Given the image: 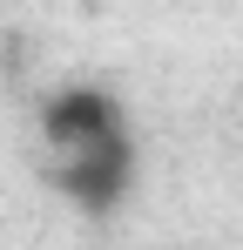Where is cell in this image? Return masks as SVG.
Here are the masks:
<instances>
[{
    "mask_svg": "<svg viewBox=\"0 0 243 250\" xmlns=\"http://www.w3.org/2000/svg\"><path fill=\"white\" fill-rule=\"evenodd\" d=\"M40 156L47 183L81 209H115L135 183L128 108L108 88H61L40 102Z\"/></svg>",
    "mask_w": 243,
    "mask_h": 250,
    "instance_id": "obj_1",
    "label": "cell"
}]
</instances>
